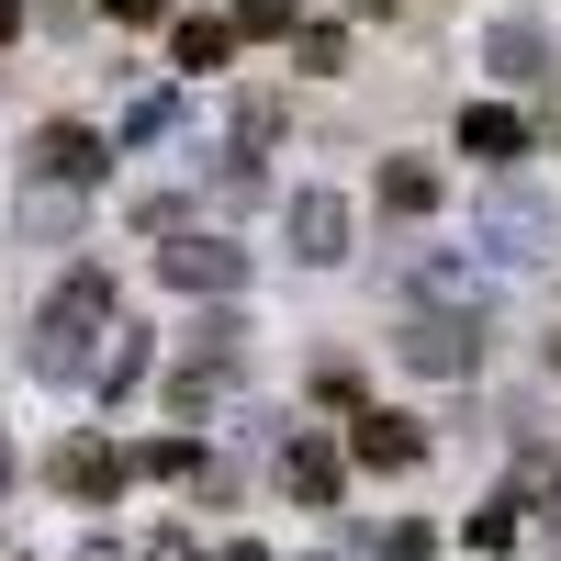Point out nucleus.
Segmentation results:
<instances>
[{
  "label": "nucleus",
  "mask_w": 561,
  "mask_h": 561,
  "mask_svg": "<svg viewBox=\"0 0 561 561\" xmlns=\"http://www.w3.org/2000/svg\"><path fill=\"white\" fill-rule=\"evenodd\" d=\"M348 12H393V0H348Z\"/></svg>",
  "instance_id": "obj_21"
},
{
  "label": "nucleus",
  "mask_w": 561,
  "mask_h": 561,
  "mask_svg": "<svg viewBox=\"0 0 561 561\" xmlns=\"http://www.w3.org/2000/svg\"><path fill=\"white\" fill-rule=\"evenodd\" d=\"M370 550L382 561H427V528H370Z\"/></svg>",
  "instance_id": "obj_18"
},
{
  "label": "nucleus",
  "mask_w": 561,
  "mask_h": 561,
  "mask_svg": "<svg viewBox=\"0 0 561 561\" xmlns=\"http://www.w3.org/2000/svg\"><path fill=\"white\" fill-rule=\"evenodd\" d=\"M147 359H158V348H147V325H124V348L102 359V382H113V393H124V382H147Z\"/></svg>",
  "instance_id": "obj_16"
},
{
  "label": "nucleus",
  "mask_w": 561,
  "mask_h": 561,
  "mask_svg": "<svg viewBox=\"0 0 561 561\" xmlns=\"http://www.w3.org/2000/svg\"><path fill=\"white\" fill-rule=\"evenodd\" d=\"M517 517H528V505L494 494V505H472V517H460V539H472V550H517Z\"/></svg>",
  "instance_id": "obj_11"
},
{
  "label": "nucleus",
  "mask_w": 561,
  "mask_h": 561,
  "mask_svg": "<svg viewBox=\"0 0 561 561\" xmlns=\"http://www.w3.org/2000/svg\"><path fill=\"white\" fill-rule=\"evenodd\" d=\"M237 34H304V0H237Z\"/></svg>",
  "instance_id": "obj_15"
},
{
  "label": "nucleus",
  "mask_w": 561,
  "mask_h": 561,
  "mask_svg": "<svg viewBox=\"0 0 561 561\" xmlns=\"http://www.w3.org/2000/svg\"><path fill=\"white\" fill-rule=\"evenodd\" d=\"M225 561H270V550H248V539H237V550H225Z\"/></svg>",
  "instance_id": "obj_20"
},
{
  "label": "nucleus",
  "mask_w": 561,
  "mask_h": 561,
  "mask_svg": "<svg viewBox=\"0 0 561 561\" xmlns=\"http://www.w3.org/2000/svg\"><path fill=\"white\" fill-rule=\"evenodd\" d=\"M337 483H348V449H325V438L280 449V494H293V505H337Z\"/></svg>",
  "instance_id": "obj_4"
},
{
  "label": "nucleus",
  "mask_w": 561,
  "mask_h": 561,
  "mask_svg": "<svg viewBox=\"0 0 561 561\" xmlns=\"http://www.w3.org/2000/svg\"><path fill=\"white\" fill-rule=\"evenodd\" d=\"M0 483H12V449H0Z\"/></svg>",
  "instance_id": "obj_22"
},
{
  "label": "nucleus",
  "mask_w": 561,
  "mask_h": 561,
  "mask_svg": "<svg viewBox=\"0 0 561 561\" xmlns=\"http://www.w3.org/2000/svg\"><path fill=\"white\" fill-rule=\"evenodd\" d=\"M34 169L57 180V192H90V180H102V135H90V124H45L34 135Z\"/></svg>",
  "instance_id": "obj_3"
},
{
  "label": "nucleus",
  "mask_w": 561,
  "mask_h": 561,
  "mask_svg": "<svg viewBox=\"0 0 561 561\" xmlns=\"http://www.w3.org/2000/svg\"><path fill=\"white\" fill-rule=\"evenodd\" d=\"M293 68H304V79H337V68H348V34H337V23L293 34Z\"/></svg>",
  "instance_id": "obj_13"
},
{
  "label": "nucleus",
  "mask_w": 561,
  "mask_h": 561,
  "mask_svg": "<svg viewBox=\"0 0 561 561\" xmlns=\"http://www.w3.org/2000/svg\"><path fill=\"white\" fill-rule=\"evenodd\" d=\"M113 23H169V0H102Z\"/></svg>",
  "instance_id": "obj_19"
},
{
  "label": "nucleus",
  "mask_w": 561,
  "mask_h": 561,
  "mask_svg": "<svg viewBox=\"0 0 561 561\" xmlns=\"http://www.w3.org/2000/svg\"><path fill=\"white\" fill-rule=\"evenodd\" d=\"M169 280H180V293H225V280H237V248H214V237H180V248H169Z\"/></svg>",
  "instance_id": "obj_10"
},
{
  "label": "nucleus",
  "mask_w": 561,
  "mask_h": 561,
  "mask_svg": "<svg viewBox=\"0 0 561 561\" xmlns=\"http://www.w3.org/2000/svg\"><path fill=\"white\" fill-rule=\"evenodd\" d=\"M225 57H237V23H214V12H180V23H169V68H180V79H214Z\"/></svg>",
  "instance_id": "obj_5"
},
{
  "label": "nucleus",
  "mask_w": 561,
  "mask_h": 561,
  "mask_svg": "<svg viewBox=\"0 0 561 561\" xmlns=\"http://www.w3.org/2000/svg\"><path fill=\"white\" fill-rule=\"evenodd\" d=\"M293 248L325 270V259H348V214H337V192H304L293 203Z\"/></svg>",
  "instance_id": "obj_8"
},
{
  "label": "nucleus",
  "mask_w": 561,
  "mask_h": 561,
  "mask_svg": "<svg viewBox=\"0 0 561 561\" xmlns=\"http://www.w3.org/2000/svg\"><path fill=\"white\" fill-rule=\"evenodd\" d=\"M404 359H415V370H472V325H460V314H427V325L404 337Z\"/></svg>",
  "instance_id": "obj_9"
},
{
  "label": "nucleus",
  "mask_w": 561,
  "mask_h": 561,
  "mask_svg": "<svg viewBox=\"0 0 561 561\" xmlns=\"http://www.w3.org/2000/svg\"><path fill=\"white\" fill-rule=\"evenodd\" d=\"M427 203H438V169L393 158V169H382V214H427Z\"/></svg>",
  "instance_id": "obj_12"
},
{
  "label": "nucleus",
  "mask_w": 561,
  "mask_h": 561,
  "mask_svg": "<svg viewBox=\"0 0 561 561\" xmlns=\"http://www.w3.org/2000/svg\"><path fill=\"white\" fill-rule=\"evenodd\" d=\"M45 472H57V494H79V505H113V494L135 483V460H124L113 438H68L57 460H45Z\"/></svg>",
  "instance_id": "obj_2"
},
{
  "label": "nucleus",
  "mask_w": 561,
  "mask_h": 561,
  "mask_svg": "<svg viewBox=\"0 0 561 561\" xmlns=\"http://www.w3.org/2000/svg\"><path fill=\"white\" fill-rule=\"evenodd\" d=\"M113 314V270H68L57 280V304H45V325H34V359L45 370H79V337Z\"/></svg>",
  "instance_id": "obj_1"
},
{
  "label": "nucleus",
  "mask_w": 561,
  "mask_h": 561,
  "mask_svg": "<svg viewBox=\"0 0 561 561\" xmlns=\"http://www.w3.org/2000/svg\"><path fill=\"white\" fill-rule=\"evenodd\" d=\"M517 505H550V517H561V460H539V449H528V472H517Z\"/></svg>",
  "instance_id": "obj_17"
},
{
  "label": "nucleus",
  "mask_w": 561,
  "mask_h": 561,
  "mask_svg": "<svg viewBox=\"0 0 561 561\" xmlns=\"http://www.w3.org/2000/svg\"><path fill=\"white\" fill-rule=\"evenodd\" d=\"M135 472H158V483H203V449H192V438H158V449H135Z\"/></svg>",
  "instance_id": "obj_14"
},
{
  "label": "nucleus",
  "mask_w": 561,
  "mask_h": 561,
  "mask_svg": "<svg viewBox=\"0 0 561 561\" xmlns=\"http://www.w3.org/2000/svg\"><path fill=\"white\" fill-rule=\"evenodd\" d=\"M460 158H483V169H505V158H528V124L505 113V102H472V113H460Z\"/></svg>",
  "instance_id": "obj_6"
},
{
  "label": "nucleus",
  "mask_w": 561,
  "mask_h": 561,
  "mask_svg": "<svg viewBox=\"0 0 561 561\" xmlns=\"http://www.w3.org/2000/svg\"><path fill=\"white\" fill-rule=\"evenodd\" d=\"M415 449H427V438H415V427H404V415H393V404H370V415H359V427H348V460H370V472H404V460H415Z\"/></svg>",
  "instance_id": "obj_7"
}]
</instances>
